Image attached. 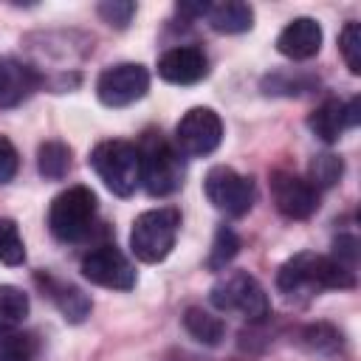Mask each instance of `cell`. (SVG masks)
<instances>
[{"label": "cell", "instance_id": "1", "mask_svg": "<svg viewBox=\"0 0 361 361\" xmlns=\"http://www.w3.org/2000/svg\"><path fill=\"white\" fill-rule=\"evenodd\" d=\"M355 285V274L336 262L333 257L299 251L290 259L282 262L276 274V288L293 299V296H313L319 290H347Z\"/></svg>", "mask_w": 361, "mask_h": 361}, {"label": "cell", "instance_id": "2", "mask_svg": "<svg viewBox=\"0 0 361 361\" xmlns=\"http://www.w3.org/2000/svg\"><path fill=\"white\" fill-rule=\"evenodd\" d=\"M87 164L99 175V180L118 197H130L141 183V158L138 147L130 141H99L90 149Z\"/></svg>", "mask_w": 361, "mask_h": 361}, {"label": "cell", "instance_id": "3", "mask_svg": "<svg viewBox=\"0 0 361 361\" xmlns=\"http://www.w3.org/2000/svg\"><path fill=\"white\" fill-rule=\"evenodd\" d=\"M141 158V183L152 197H166L183 183V161L180 152L155 130L144 133L138 144Z\"/></svg>", "mask_w": 361, "mask_h": 361}, {"label": "cell", "instance_id": "4", "mask_svg": "<svg viewBox=\"0 0 361 361\" xmlns=\"http://www.w3.org/2000/svg\"><path fill=\"white\" fill-rule=\"evenodd\" d=\"M180 228V214L172 206L149 209L135 217L133 231H130V251L141 262H161L169 257L175 248V237Z\"/></svg>", "mask_w": 361, "mask_h": 361}, {"label": "cell", "instance_id": "5", "mask_svg": "<svg viewBox=\"0 0 361 361\" xmlns=\"http://www.w3.org/2000/svg\"><path fill=\"white\" fill-rule=\"evenodd\" d=\"M209 302L223 313H240L248 322H265L271 316V302L265 288L245 271H231L220 276L212 290Z\"/></svg>", "mask_w": 361, "mask_h": 361}, {"label": "cell", "instance_id": "6", "mask_svg": "<svg viewBox=\"0 0 361 361\" xmlns=\"http://www.w3.org/2000/svg\"><path fill=\"white\" fill-rule=\"evenodd\" d=\"M96 220V195L87 186H68L51 200L48 228L62 243H79L90 234Z\"/></svg>", "mask_w": 361, "mask_h": 361}, {"label": "cell", "instance_id": "7", "mask_svg": "<svg viewBox=\"0 0 361 361\" xmlns=\"http://www.w3.org/2000/svg\"><path fill=\"white\" fill-rule=\"evenodd\" d=\"M203 192L209 203L228 217H243L254 206V180L231 166H212L203 178Z\"/></svg>", "mask_w": 361, "mask_h": 361}, {"label": "cell", "instance_id": "8", "mask_svg": "<svg viewBox=\"0 0 361 361\" xmlns=\"http://www.w3.org/2000/svg\"><path fill=\"white\" fill-rule=\"evenodd\" d=\"M149 90V71L138 62H118L99 73L96 96L107 107H127Z\"/></svg>", "mask_w": 361, "mask_h": 361}, {"label": "cell", "instance_id": "9", "mask_svg": "<svg viewBox=\"0 0 361 361\" xmlns=\"http://www.w3.org/2000/svg\"><path fill=\"white\" fill-rule=\"evenodd\" d=\"M223 141V121L212 107H192L175 127L178 152L189 158H203L214 152Z\"/></svg>", "mask_w": 361, "mask_h": 361}, {"label": "cell", "instance_id": "10", "mask_svg": "<svg viewBox=\"0 0 361 361\" xmlns=\"http://www.w3.org/2000/svg\"><path fill=\"white\" fill-rule=\"evenodd\" d=\"M82 276L99 288L130 290L135 285V268L116 245H99L82 257Z\"/></svg>", "mask_w": 361, "mask_h": 361}, {"label": "cell", "instance_id": "11", "mask_svg": "<svg viewBox=\"0 0 361 361\" xmlns=\"http://www.w3.org/2000/svg\"><path fill=\"white\" fill-rule=\"evenodd\" d=\"M271 195H274V206L288 220H307L319 209V189H313L310 180L293 172H274Z\"/></svg>", "mask_w": 361, "mask_h": 361}, {"label": "cell", "instance_id": "12", "mask_svg": "<svg viewBox=\"0 0 361 361\" xmlns=\"http://www.w3.org/2000/svg\"><path fill=\"white\" fill-rule=\"evenodd\" d=\"M361 118L358 113V99L341 102V99H324L310 116H307V127L316 138H322L324 144H333L344 135V130L355 127Z\"/></svg>", "mask_w": 361, "mask_h": 361}, {"label": "cell", "instance_id": "13", "mask_svg": "<svg viewBox=\"0 0 361 361\" xmlns=\"http://www.w3.org/2000/svg\"><path fill=\"white\" fill-rule=\"evenodd\" d=\"M209 73V59L197 45H178L161 54L158 76L169 85H195Z\"/></svg>", "mask_w": 361, "mask_h": 361}, {"label": "cell", "instance_id": "14", "mask_svg": "<svg viewBox=\"0 0 361 361\" xmlns=\"http://www.w3.org/2000/svg\"><path fill=\"white\" fill-rule=\"evenodd\" d=\"M39 82L42 76L28 62L14 56H0V110H11L23 104L39 87Z\"/></svg>", "mask_w": 361, "mask_h": 361}, {"label": "cell", "instance_id": "15", "mask_svg": "<svg viewBox=\"0 0 361 361\" xmlns=\"http://www.w3.org/2000/svg\"><path fill=\"white\" fill-rule=\"evenodd\" d=\"M319 48H322V25L313 17L290 20L276 37V51L288 59H296V62L316 56Z\"/></svg>", "mask_w": 361, "mask_h": 361}, {"label": "cell", "instance_id": "16", "mask_svg": "<svg viewBox=\"0 0 361 361\" xmlns=\"http://www.w3.org/2000/svg\"><path fill=\"white\" fill-rule=\"evenodd\" d=\"M206 17L217 34H243L254 25V8L240 0H226V3L209 6Z\"/></svg>", "mask_w": 361, "mask_h": 361}, {"label": "cell", "instance_id": "17", "mask_svg": "<svg viewBox=\"0 0 361 361\" xmlns=\"http://www.w3.org/2000/svg\"><path fill=\"white\" fill-rule=\"evenodd\" d=\"M183 327L195 341H200L206 347H217L223 341V336H226L223 319L209 313V310H203V307H195V305L183 310Z\"/></svg>", "mask_w": 361, "mask_h": 361}, {"label": "cell", "instance_id": "18", "mask_svg": "<svg viewBox=\"0 0 361 361\" xmlns=\"http://www.w3.org/2000/svg\"><path fill=\"white\" fill-rule=\"evenodd\" d=\"M48 296L54 299V305L59 307V313L68 322H85V316L90 313V299L79 288H73V285L48 282Z\"/></svg>", "mask_w": 361, "mask_h": 361}, {"label": "cell", "instance_id": "19", "mask_svg": "<svg viewBox=\"0 0 361 361\" xmlns=\"http://www.w3.org/2000/svg\"><path fill=\"white\" fill-rule=\"evenodd\" d=\"M37 169L48 180H62L71 169V147L62 141H45L37 149Z\"/></svg>", "mask_w": 361, "mask_h": 361}, {"label": "cell", "instance_id": "20", "mask_svg": "<svg viewBox=\"0 0 361 361\" xmlns=\"http://www.w3.org/2000/svg\"><path fill=\"white\" fill-rule=\"evenodd\" d=\"M28 316V296L14 285H0V333L14 330Z\"/></svg>", "mask_w": 361, "mask_h": 361}, {"label": "cell", "instance_id": "21", "mask_svg": "<svg viewBox=\"0 0 361 361\" xmlns=\"http://www.w3.org/2000/svg\"><path fill=\"white\" fill-rule=\"evenodd\" d=\"M344 175V161L333 152H319L310 161V186L313 189H327L336 186Z\"/></svg>", "mask_w": 361, "mask_h": 361}, {"label": "cell", "instance_id": "22", "mask_svg": "<svg viewBox=\"0 0 361 361\" xmlns=\"http://www.w3.org/2000/svg\"><path fill=\"white\" fill-rule=\"evenodd\" d=\"M237 251H240V237L234 234V228H231V226H217L206 265H209L212 271H220V268H226V265L237 257Z\"/></svg>", "mask_w": 361, "mask_h": 361}, {"label": "cell", "instance_id": "23", "mask_svg": "<svg viewBox=\"0 0 361 361\" xmlns=\"http://www.w3.org/2000/svg\"><path fill=\"white\" fill-rule=\"evenodd\" d=\"M0 361H37V338L31 333H0Z\"/></svg>", "mask_w": 361, "mask_h": 361}, {"label": "cell", "instance_id": "24", "mask_svg": "<svg viewBox=\"0 0 361 361\" xmlns=\"http://www.w3.org/2000/svg\"><path fill=\"white\" fill-rule=\"evenodd\" d=\"M302 341H305L307 350H313L319 355H330V353L341 350V333L333 324H324V322L305 327L302 330Z\"/></svg>", "mask_w": 361, "mask_h": 361}, {"label": "cell", "instance_id": "25", "mask_svg": "<svg viewBox=\"0 0 361 361\" xmlns=\"http://www.w3.org/2000/svg\"><path fill=\"white\" fill-rule=\"evenodd\" d=\"M23 259H25V245H23L17 223L8 217H0V262L3 265H20Z\"/></svg>", "mask_w": 361, "mask_h": 361}, {"label": "cell", "instance_id": "26", "mask_svg": "<svg viewBox=\"0 0 361 361\" xmlns=\"http://www.w3.org/2000/svg\"><path fill=\"white\" fill-rule=\"evenodd\" d=\"M338 48H341V56L350 68V73H361V25L358 23H347L338 34Z\"/></svg>", "mask_w": 361, "mask_h": 361}, {"label": "cell", "instance_id": "27", "mask_svg": "<svg viewBox=\"0 0 361 361\" xmlns=\"http://www.w3.org/2000/svg\"><path fill=\"white\" fill-rule=\"evenodd\" d=\"M133 14H135V3H130V0H107V3H99V17L107 25L127 28L130 20H133Z\"/></svg>", "mask_w": 361, "mask_h": 361}, {"label": "cell", "instance_id": "28", "mask_svg": "<svg viewBox=\"0 0 361 361\" xmlns=\"http://www.w3.org/2000/svg\"><path fill=\"white\" fill-rule=\"evenodd\" d=\"M17 169H20V155H17L14 144H11L8 138L0 135V183L14 180Z\"/></svg>", "mask_w": 361, "mask_h": 361}, {"label": "cell", "instance_id": "29", "mask_svg": "<svg viewBox=\"0 0 361 361\" xmlns=\"http://www.w3.org/2000/svg\"><path fill=\"white\" fill-rule=\"evenodd\" d=\"M333 248H336V251H333V259L353 271V268H355V259H358V240L350 237V234H341V237H336Z\"/></svg>", "mask_w": 361, "mask_h": 361}]
</instances>
